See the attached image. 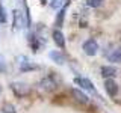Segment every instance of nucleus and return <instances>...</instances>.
Listing matches in <instances>:
<instances>
[{
  "instance_id": "obj_1",
  "label": "nucleus",
  "mask_w": 121,
  "mask_h": 113,
  "mask_svg": "<svg viewBox=\"0 0 121 113\" xmlns=\"http://www.w3.org/2000/svg\"><path fill=\"white\" fill-rule=\"evenodd\" d=\"M17 65H18V69L21 71V73H29V71H35L38 65L30 60L27 56H18L17 57Z\"/></svg>"
},
{
  "instance_id": "obj_2",
  "label": "nucleus",
  "mask_w": 121,
  "mask_h": 113,
  "mask_svg": "<svg viewBox=\"0 0 121 113\" xmlns=\"http://www.w3.org/2000/svg\"><path fill=\"white\" fill-rule=\"evenodd\" d=\"M11 90L15 93L17 97H27L29 95V92H30V88L26 83H23V81H14V83H11Z\"/></svg>"
},
{
  "instance_id": "obj_3",
  "label": "nucleus",
  "mask_w": 121,
  "mask_h": 113,
  "mask_svg": "<svg viewBox=\"0 0 121 113\" xmlns=\"http://www.w3.org/2000/svg\"><path fill=\"white\" fill-rule=\"evenodd\" d=\"M82 48H83V53H85V54L95 56L97 51H98V42L95 39H92V38H89V39H86L85 42H83Z\"/></svg>"
},
{
  "instance_id": "obj_4",
  "label": "nucleus",
  "mask_w": 121,
  "mask_h": 113,
  "mask_svg": "<svg viewBox=\"0 0 121 113\" xmlns=\"http://www.w3.org/2000/svg\"><path fill=\"white\" fill-rule=\"evenodd\" d=\"M39 86H41V89L50 92V90H55L58 88V81H56V78L53 77V75H47V77H44L43 80L39 81Z\"/></svg>"
},
{
  "instance_id": "obj_5",
  "label": "nucleus",
  "mask_w": 121,
  "mask_h": 113,
  "mask_svg": "<svg viewBox=\"0 0 121 113\" xmlns=\"http://www.w3.org/2000/svg\"><path fill=\"white\" fill-rule=\"evenodd\" d=\"M74 83H76V85H79V86H82L83 89H86V90H89V92L95 93V88H94L92 81H91L89 78H85V77H76V78H74Z\"/></svg>"
},
{
  "instance_id": "obj_6",
  "label": "nucleus",
  "mask_w": 121,
  "mask_h": 113,
  "mask_svg": "<svg viewBox=\"0 0 121 113\" xmlns=\"http://www.w3.org/2000/svg\"><path fill=\"white\" fill-rule=\"evenodd\" d=\"M12 26H14V30H18L24 26V18H23V14L20 12L18 9H14L12 12Z\"/></svg>"
},
{
  "instance_id": "obj_7",
  "label": "nucleus",
  "mask_w": 121,
  "mask_h": 113,
  "mask_svg": "<svg viewBox=\"0 0 121 113\" xmlns=\"http://www.w3.org/2000/svg\"><path fill=\"white\" fill-rule=\"evenodd\" d=\"M104 89H106V92H108L109 97H115L117 93H118V85H117V81H113L112 78H108V80L104 81Z\"/></svg>"
},
{
  "instance_id": "obj_8",
  "label": "nucleus",
  "mask_w": 121,
  "mask_h": 113,
  "mask_svg": "<svg viewBox=\"0 0 121 113\" xmlns=\"http://www.w3.org/2000/svg\"><path fill=\"white\" fill-rule=\"evenodd\" d=\"M71 95H73V98L80 104H88V101H89L88 95H85L80 89H71Z\"/></svg>"
},
{
  "instance_id": "obj_9",
  "label": "nucleus",
  "mask_w": 121,
  "mask_h": 113,
  "mask_svg": "<svg viewBox=\"0 0 121 113\" xmlns=\"http://www.w3.org/2000/svg\"><path fill=\"white\" fill-rule=\"evenodd\" d=\"M52 36H53V41H55V44L58 45V47H60V48H65V38H64V33L60 32L59 29L53 30Z\"/></svg>"
},
{
  "instance_id": "obj_10",
  "label": "nucleus",
  "mask_w": 121,
  "mask_h": 113,
  "mask_svg": "<svg viewBox=\"0 0 121 113\" xmlns=\"http://www.w3.org/2000/svg\"><path fill=\"white\" fill-rule=\"evenodd\" d=\"M48 57H50L53 62H56L58 65H64V63H65V56H64L59 50L50 51V53H48Z\"/></svg>"
},
{
  "instance_id": "obj_11",
  "label": "nucleus",
  "mask_w": 121,
  "mask_h": 113,
  "mask_svg": "<svg viewBox=\"0 0 121 113\" xmlns=\"http://www.w3.org/2000/svg\"><path fill=\"white\" fill-rule=\"evenodd\" d=\"M100 74L103 75L106 80H108V78H112L113 75H117V68L109 66V65H104V66L100 68Z\"/></svg>"
},
{
  "instance_id": "obj_12",
  "label": "nucleus",
  "mask_w": 121,
  "mask_h": 113,
  "mask_svg": "<svg viewBox=\"0 0 121 113\" xmlns=\"http://www.w3.org/2000/svg\"><path fill=\"white\" fill-rule=\"evenodd\" d=\"M108 59H109V62H112V63H121V47L112 50L108 54Z\"/></svg>"
},
{
  "instance_id": "obj_13",
  "label": "nucleus",
  "mask_w": 121,
  "mask_h": 113,
  "mask_svg": "<svg viewBox=\"0 0 121 113\" xmlns=\"http://www.w3.org/2000/svg\"><path fill=\"white\" fill-rule=\"evenodd\" d=\"M65 11H67V8L64 6L62 9L58 12V15H56V26H62V23H64V18H65Z\"/></svg>"
},
{
  "instance_id": "obj_14",
  "label": "nucleus",
  "mask_w": 121,
  "mask_h": 113,
  "mask_svg": "<svg viewBox=\"0 0 121 113\" xmlns=\"http://www.w3.org/2000/svg\"><path fill=\"white\" fill-rule=\"evenodd\" d=\"M8 21V17H6V9H5V6H3V3H2V0H0V23H6Z\"/></svg>"
},
{
  "instance_id": "obj_15",
  "label": "nucleus",
  "mask_w": 121,
  "mask_h": 113,
  "mask_svg": "<svg viewBox=\"0 0 121 113\" xmlns=\"http://www.w3.org/2000/svg\"><path fill=\"white\" fill-rule=\"evenodd\" d=\"M50 8L60 11L64 8V0H50Z\"/></svg>"
},
{
  "instance_id": "obj_16",
  "label": "nucleus",
  "mask_w": 121,
  "mask_h": 113,
  "mask_svg": "<svg viewBox=\"0 0 121 113\" xmlns=\"http://www.w3.org/2000/svg\"><path fill=\"white\" fill-rule=\"evenodd\" d=\"M101 3H103V0H86V6L89 8H98L101 6Z\"/></svg>"
},
{
  "instance_id": "obj_17",
  "label": "nucleus",
  "mask_w": 121,
  "mask_h": 113,
  "mask_svg": "<svg viewBox=\"0 0 121 113\" xmlns=\"http://www.w3.org/2000/svg\"><path fill=\"white\" fill-rule=\"evenodd\" d=\"M3 113H17V112H15V107L12 104H5L3 105Z\"/></svg>"
},
{
  "instance_id": "obj_18",
  "label": "nucleus",
  "mask_w": 121,
  "mask_h": 113,
  "mask_svg": "<svg viewBox=\"0 0 121 113\" xmlns=\"http://www.w3.org/2000/svg\"><path fill=\"white\" fill-rule=\"evenodd\" d=\"M6 71V62H5V57L0 54V73H5Z\"/></svg>"
},
{
  "instance_id": "obj_19",
  "label": "nucleus",
  "mask_w": 121,
  "mask_h": 113,
  "mask_svg": "<svg viewBox=\"0 0 121 113\" xmlns=\"http://www.w3.org/2000/svg\"><path fill=\"white\" fill-rule=\"evenodd\" d=\"M41 2H43V3H45V0H41Z\"/></svg>"
},
{
  "instance_id": "obj_20",
  "label": "nucleus",
  "mask_w": 121,
  "mask_h": 113,
  "mask_svg": "<svg viewBox=\"0 0 121 113\" xmlns=\"http://www.w3.org/2000/svg\"><path fill=\"white\" fill-rule=\"evenodd\" d=\"M0 92H2V86H0Z\"/></svg>"
}]
</instances>
